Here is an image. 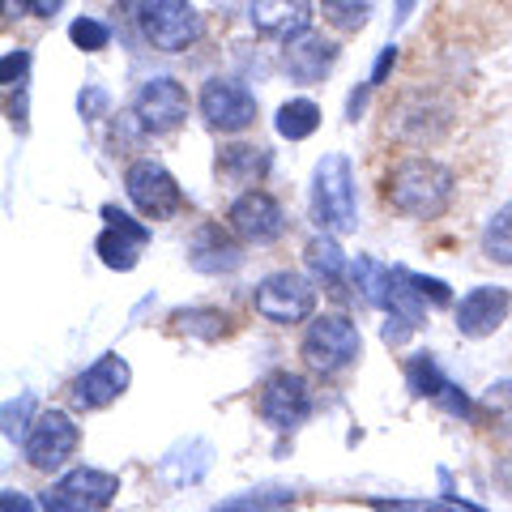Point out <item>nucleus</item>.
Returning a JSON list of instances; mask_svg holds the SVG:
<instances>
[{"label": "nucleus", "instance_id": "obj_19", "mask_svg": "<svg viewBox=\"0 0 512 512\" xmlns=\"http://www.w3.org/2000/svg\"><path fill=\"white\" fill-rule=\"evenodd\" d=\"M269 167H274V158H269L265 146H256V141H235V146H222L218 150V180L222 184H235V188H252V184H261Z\"/></svg>", "mask_w": 512, "mask_h": 512}, {"label": "nucleus", "instance_id": "obj_24", "mask_svg": "<svg viewBox=\"0 0 512 512\" xmlns=\"http://www.w3.org/2000/svg\"><path fill=\"white\" fill-rule=\"evenodd\" d=\"M274 128H278V137H286V141H308L316 128H320V107L312 99L282 103L278 116H274Z\"/></svg>", "mask_w": 512, "mask_h": 512}, {"label": "nucleus", "instance_id": "obj_22", "mask_svg": "<svg viewBox=\"0 0 512 512\" xmlns=\"http://www.w3.org/2000/svg\"><path fill=\"white\" fill-rule=\"evenodd\" d=\"M406 389L414 397H427V402H444V393L453 389V384L440 372L436 355H414V359H406Z\"/></svg>", "mask_w": 512, "mask_h": 512}, {"label": "nucleus", "instance_id": "obj_9", "mask_svg": "<svg viewBox=\"0 0 512 512\" xmlns=\"http://www.w3.org/2000/svg\"><path fill=\"white\" fill-rule=\"evenodd\" d=\"M227 227L244 239V244H256V248H269V244H278V239L286 235V210L278 205L274 192H265V188H248V192H239V197L231 201V210H227Z\"/></svg>", "mask_w": 512, "mask_h": 512}, {"label": "nucleus", "instance_id": "obj_16", "mask_svg": "<svg viewBox=\"0 0 512 512\" xmlns=\"http://www.w3.org/2000/svg\"><path fill=\"white\" fill-rule=\"evenodd\" d=\"M508 312H512L508 286H474V291H466L457 303V333L470 342H483L504 325Z\"/></svg>", "mask_w": 512, "mask_h": 512}, {"label": "nucleus", "instance_id": "obj_1", "mask_svg": "<svg viewBox=\"0 0 512 512\" xmlns=\"http://www.w3.org/2000/svg\"><path fill=\"white\" fill-rule=\"evenodd\" d=\"M380 197L393 214L414 218V222H431L448 214V205L457 197V175L453 167H444L431 154H406L389 167L380 184Z\"/></svg>", "mask_w": 512, "mask_h": 512}, {"label": "nucleus", "instance_id": "obj_3", "mask_svg": "<svg viewBox=\"0 0 512 512\" xmlns=\"http://www.w3.org/2000/svg\"><path fill=\"white\" fill-rule=\"evenodd\" d=\"M299 359L320 376H338L363 359V333L346 312H320L303 329Z\"/></svg>", "mask_w": 512, "mask_h": 512}, {"label": "nucleus", "instance_id": "obj_6", "mask_svg": "<svg viewBox=\"0 0 512 512\" xmlns=\"http://www.w3.org/2000/svg\"><path fill=\"white\" fill-rule=\"evenodd\" d=\"M124 192H128V201L137 205V214L150 222L175 218L188 205L184 188L175 184V175L163 163H154V158H137V163L124 171Z\"/></svg>", "mask_w": 512, "mask_h": 512}, {"label": "nucleus", "instance_id": "obj_15", "mask_svg": "<svg viewBox=\"0 0 512 512\" xmlns=\"http://www.w3.org/2000/svg\"><path fill=\"white\" fill-rule=\"evenodd\" d=\"M188 265L197 274H235L244 265V239L222 222H201L188 239Z\"/></svg>", "mask_w": 512, "mask_h": 512}, {"label": "nucleus", "instance_id": "obj_38", "mask_svg": "<svg viewBox=\"0 0 512 512\" xmlns=\"http://www.w3.org/2000/svg\"><path fill=\"white\" fill-rule=\"evenodd\" d=\"M39 508H43V512H64V508H52V504H39Z\"/></svg>", "mask_w": 512, "mask_h": 512}, {"label": "nucleus", "instance_id": "obj_17", "mask_svg": "<svg viewBox=\"0 0 512 512\" xmlns=\"http://www.w3.org/2000/svg\"><path fill=\"white\" fill-rule=\"evenodd\" d=\"M248 22L261 39L295 43L312 30V0H248Z\"/></svg>", "mask_w": 512, "mask_h": 512}, {"label": "nucleus", "instance_id": "obj_33", "mask_svg": "<svg viewBox=\"0 0 512 512\" xmlns=\"http://www.w3.org/2000/svg\"><path fill=\"white\" fill-rule=\"evenodd\" d=\"M393 60H397V47L389 43V47H384V52H380V60H376V73H372V86H380V82H384V77H389V69H393Z\"/></svg>", "mask_w": 512, "mask_h": 512}, {"label": "nucleus", "instance_id": "obj_7", "mask_svg": "<svg viewBox=\"0 0 512 512\" xmlns=\"http://www.w3.org/2000/svg\"><path fill=\"white\" fill-rule=\"evenodd\" d=\"M252 308L256 316L274 320V325H299V320L316 312V286L303 274H295V269H278V274L256 282Z\"/></svg>", "mask_w": 512, "mask_h": 512}, {"label": "nucleus", "instance_id": "obj_10", "mask_svg": "<svg viewBox=\"0 0 512 512\" xmlns=\"http://www.w3.org/2000/svg\"><path fill=\"white\" fill-rule=\"evenodd\" d=\"M201 120L214 128V133H244V128L256 124V116H261V107H256V94L248 86L231 82V77H210V82L201 86Z\"/></svg>", "mask_w": 512, "mask_h": 512}, {"label": "nucleus", "instance_id": "obj_36", "mask_svg": "<svg viewBox=\"0 0 512 512\" xmlns=\"http://www.w3.org/2000/svg\"><path fill=\"white\" fill-rule=\"evenodd\" d=\"M367 90H372V86H359L355 94H350V103H346V116H350V120H359V116H363V107H367Z\"/></svg>", "mask_w": 512, "mask_h": 512}, {"label": "nucleus", "instance_id": "obj_30", "mask_svg": "<svg viewBox=\"0 0 512 512\" xmlns=\"http://www.w3.org/2000/svg\"><path fill=\"white\" fill-rule=\"evenodd\" d=\"M26 77H30V52L26 47H9L5 60H0V82H5V90H13L26 86Z\"/></svg>", "mask_w": 512, "mask_h": 512}, {"label": "nucleus", "instance_id": "obj_34", "mask_svg": "<svg viewBox=\"0 0 512 512\" xmlns=\"http://www.w3.org/2000/svg\"><path fill=\"white\" fill-rule=\"evenodd\" d=\"M103 103H107V94H103V90H82V99H77V107H82V116H86V120H90Z\"/></svg>", "mask_w": 512, "mask_h": 512}, {"label": "nucleus", "instance_id": "obj_32", "mask_svg": "<svg viewBox=\"0 0 512 512\" xmlns=\"http://www.w3.org/2000/svg\"><path fill=\"white\" fill-rule=\"evenodd\" d=\"M495 487H500L504 495H508V500H512V457H500V461H495Z\"/></svg>", "mask_w": 512, "mask_h": 512}, {"label": "nucleus", "instance_id": "obj_4", "mask_svg": "<svg viewBox=\"0 0 512 512\" xmlns=\"http://www.w3.org/2000/svg\"><path fill=\"white\" fill-rule=\"evenodd\" d=\"M77 444H82V427L73 423L69 410H39L30 419L26 436H22V457L30 470H43V474H56L64 470V461H73Z\"/></svg>", "mask_w": 512, "mask_h": 512}, {"label": "nucleus", "instance_id": "obj_2", "mask_svg": "<svg viewBox=\"0 0 512 512\" xmlns=\"http://www.w3.org/2000/svg\"><path fill=\"white\" fill-rule=\"evenodd\" d=\"M308 205H312V222L325 235H350L359 227V188L346 154H325L316 163Z\"/></svg>", "mask_w": 512, "mask_h": 512}, {"label": "nucleus", "instance_id": "obj_8", "mask_svg": "<svg viewBox=\"0 0 512 512\" xmlns=\"http://www.w3.org/2000/svg\"><path fill=\"white\" fill-rule=\"evenodd\" d=\"M256 414L274 431H295L312 414V384L299 372H269L256 393Z\"/></svg>", "mask_w": 512, "mask_h": 512}, {"label": "nucleus", "instance_id": "obj_28", "mask_svg": "<svg viewBox=\"0 0 512 512\" xmlns=\"http://www.w3.org/2000/svg\"><path fill=\"white\" fill-rule=\"evenodd\" d=\"M69 39H73V47H82V52H103L111 43V26L99 18H77L69 26Z\"/></svg>", "mask_w": 512, "mask_h": 512}, {"label": "nucleus", "instance_id": "obj_14", "mask_svg": "<svg viewBox=\"0 0 512 512\" xmlns=\"http://www.w3.org/2000/svg\"><path fill=\"white\" fill-rule=\"evenodd\" d=\"M128 384H133V367H128L124 355L107 350V355H99L73 380V406L77 410H103V406L116 402V397L128 393Z\"/></svg>", "mask_w": 512, "mask_h": 512}, {"label": "nucleus", "instance_id": "obj_35", "mask_svg": "<svg viewBox=\"0 0 512 512\" xmlns=\"http://www.w3.org/2000/svg\"><path fill=\"white\" fill-rule=\"evenodd\" d=\"M22 5H26L30 13H35V18H56L64 0H22Z\"/></svg>", "mask_w": 512, "mask_h": 512}, {"label": "nucleus", "instance_id": "obj_29", "mask_svg": "<svg viewBox=\"0 0 512 512\" xmlns=\"http://www.w3.org/2000/svg\"><path fill=\"white\" fill-rule=\"evenodd\" d=\"M402 274H406V282L414 286V295H419L423 303H431V308H448V303H453V291H448V282L427 278V274H414V269H406V265H402Z\"/></svg>", "mask_w": 512, "mask_h": 512}, {"label": "nucleus", "instance_id": "obj_11", "mask_svg": "<svg viewBox=\"0 0 512 512\" xmlns=\"http://www.w3.org/2000/svg\"><path fill=\"white\" fill-rule=\"evenodd\" d=\"M116 495H120V474L77 466L69 474H60V483L52 491H43L39 504H52L64 512H107Z\"/></svg>", "mask_w": 512, "mask_h": 512}, {"label": "nucleus", "instance_id": "obj_25", "mask_svg": "<svg viewBox=\"0 0 512 512\" xmlns=\"http://www.w3.org/2000/svg\"><path fill=\"white\" fill-rule=\"evenodd\" d=\"M478 419H483L495 436L512 440V380L487 384V393L478 397Z\"/></svg>", "mask_w": 512, "mask_h": 512}, {"label": "nucleus", "instance_id": "obj_21", "mask_svg": "<svg viewBox=\"0 0 512 512\" xmlns=\"http://www.w3.org/2000/svg\"><path fill=\"white\" fill-rule=\"evenodd\" d=\"M372 512H483L478 504H461L453 495H406V500H389V495H367L363 500Z\"/></svg>", "mask_w": 512, "mask_h": 512}, {"label": "nucleus", "instance_id": "obj_31", "mask_svg": "<svg viewBox=\"0 0 512 512\" xmlns=\"http://www.w3.org/2000/svg\"><path fill=\"white\" fill-rule=\"evenodd\" d=\"M0 512H39V508H35V500H30V495L5 487V495H0Z\"/></svg>", "mask_w": 512, "mask_h": 512}, {"label": "nucleus", "instance_id": "obj_37", "mask_svg": "<svg viewBox=\"0 0 512 512\" xmlns=\"http://www.w3.org/2000/svg\"><path fill=\"white\" fill-rule=\"evenodd\" d=\"M414 5H419V0H397V5H393V22H406Z\"/></svg>", "mask_w": 512, "mask_h": 512}, {"label": "nucleus", "instance_id": "obj_20", "mask_svg": "<svg viewBox=\"0 0 512 512\" xmlns=\"http://www.w3.org/2000/svg\"><path fill=\"white\" fill-rule=\"evenodd\" d=\"M303 265H308L312 278L325 282L333 295L346 291V252H342V244H338V235H325V231H320L312 244L303 248Z\"/></svg>", "mask_w": 512, "mask_h": 512}, {"label": "nucleus", "instance_id": "obj_26", "mask_svg": "<svg viewBox=\"0 0 512 512\" xmlns=\"http://www.w3.org/2000/svg\"><path fill=\"white\" fill-rule=\"evenodd\" d=\"M483 256L495 265H512V201L500 205L483 227Z\"/></svg>", "mask_w": 512, "mask_h": 512}, {"label": "nucleus", "instance_id": "obj_23", "mask_svg": "<svg viewBox=\"0 0 512 512\" xmlns=\"http://www.w3.org/2000/svg\"><path fill=\"white\" fill-rule=\"evenodd\" d=\"M171 333H188V338H201V342H218L222 333H227L231 320L222 316L218 308H180L171 312Z\"/></svg>", "mask_w": 512, "mask_h": 512}, {"label": "nucleus", "instance_id": "obj_12", "mask_svg": "<svg viewBox=\"0 0 512 512\" xmlns=\"http://www.w3.org/2000/svg\"><path fill=\"white\" fill-rule=\"evenodd\" d=\"M188 107L192 103H188L184 82H175V77H150L133 99V116L141 120L146 133L163 137V133H175V128L188 120Z\"/></svg>", "mask_w": 512, "mask_h": 512}, {"label": "nucleus", "instance_id": "obj_5", "mask_svg": "<svg viewBox=\"0 0 512 512\" xmlns=\"http://www.w3.org/2000/svg\"><path fill=\"white\" fill-rule=\"evenodd\" d=\"M137 26L158 52H188L201 39V13L192 9V0H141Z\"/></svg>", "mask_w": 512, "mask_h": 512}, {"label": "nucleus", "instance_id": "obj_27", "mask_svg": "<svg viewBox=\"0 0 512 512\" xmlns=\"http://www.w3.org/2000/svg\"><path fill=\"white\" fill-rule=\"evenodd\" d=\"M372 5H376V0H320L325 22L333 30H342V35H355V30H363L367 18H372Z\"/></svg>", "mask_w": 512, "mask_h": 512}, {"label": "nucleus", "instance_id": "obj_18", "mask_svg": "<svg viewBox=\"0 0 512 512\" xmlns=\"http://www.w3.org/2000/svg\"><path fill=\"white\" fill-rule=\"evenodd\" d=\"M333 64H338V43L316 35V30H308V35H299L295 43L282 47V69L291 73V82H299V86L325 82L333 73Z\"/></svg>", "mask_w": 512, "mask_h": 512}, {"label": "nucleus", "instance_id": "obj_13", "mask_svg": "<svg viewBox=\"0 0 512 512\" xmlns=\"http://www.w3.org/2000/svg\"><path fill=\"white\" fill-rule=\"evenodd\" d=\"M103 218H107V227H103L99 239H94V252H99V261L107 269L133 274L141 252H146V244H150V227H141L133 214L116 210V205H103Z\"/></svg>", "mask_w": 512, "mask_h": 512}, {"label": "nucleus", "instance_id": "obj_39", "mask_svg": "<svg viewBox=\"0 0 512 512\" xmlns=\"http://www.w3.org/2000/svg\"><path fill=\"white\" fill-rule=\"evenodd\" d=\"M278 512H291V508H278Z\"/></svg>", "mask_w": 512, "mask_h": 512}]
</instances>
